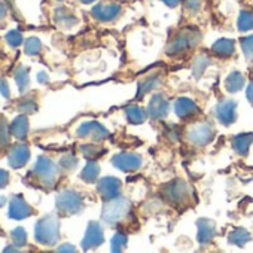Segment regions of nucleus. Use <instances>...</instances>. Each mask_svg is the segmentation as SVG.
I'll return each mask as SVG.
<instances>
[{
    "instance_id": "1",
    "label": "nucleus",
    "mask_w": 253,
    "mask_h": 253,
    "mask_svg": "<svg viewBox=\"0 0 253 253\" xmlns=\"http://www.w3.org/2000/svg\"><path fill=\"white\" fill-rule=\"evenodd\" d=\"M130 201L122 197H116L113 200H109V203L104 206L103 210V220L106 223L115 225L126 217V214L130 213Z\"/></svg>"
},
{
    "instance_id": "2",
    "label": "nucleus",
    "mask_w": 253,
    "mask_h": 253,
    "mask_svg": "<svg viewBox=\"0 0 253 253\" xmlns=\"http://www.w3.org/2000/svg\"><path fill=\"white\" fill-rule=\"evenodd\" d=\"M198 42H200V33H197L195 30H183L171 41V43L167 48V52L173 55L182 54L194 48Z\"/></svg>"
},
{
    "instance_id": "3",
    "label": "nucleus",
    "mask_w": 253,
    "mask_h": 253,
    "mask_svg": "<svg viewBox=\"0 0 253 253\" xmlns=\"http://www.w3.org/2000/svg\"><path fill=\"white\" fill-rule=\"evenodd\" d=\"M163 195L167 201L182 206V204L188 203V200L191 197V191H189V186L183 180H174L164 188Z\"/></svg>"
},
{
    "instance_id": "4",
    "label": "nucleus",
    "mask_w": 253,
    "mask_h": 253,
    "mask_svg": "<svg viewBox=\"0 0 253 253\" xmlns=\"http://www.w3.org/2000/svg\"><path fill=\"white\" fill-rule=\"evenodd\" d=\"M213 136H214V130L209 124H198L192 126L188 133V139L191 140V143L197 146H206L213 140Z\"/></svg>"
},
{
    "instance_id": "5",
    "label": "nucleus",
    "mask_w": 253,
    "mask_h": 253,
    "mask_svg": "<svg viewBox=\"0 0 253 253\" xmlns=\"http://www.w3.org/2000/svg\"><path fill=\"white\" fill-rule=\"evenodd\" d=\"M113 166L122 171H136L142 166V158L137 154H119L113 158Z\"/></svg>"
},
{
    "instance_id": "6",
    "label": "nucleus",
    "mask_w": 253,
    "mask_h": 253,
    "mask_svg": "<svg viewBox=\"0 0 253 253\" xmlns=\"http://www.w3.org/2000/svg\"><path fill=\"white\" fill-rule=\"evenodd\" d=\"M92 15L98 21H113L121 15V6L116 3H100L92 9Z\"/></svg>"
},
{
    "instance_id": "7",
    "label": "nucleus",
    "mask_w": 253,
    "mask_h": 253,
    "mask_svg": "<svg viewBox=\"0 0 253 253\" xmlns=\"http://www.w3.org/2000/svg\"><path fill=\"white\" fill-rule=\"evenodd\" d=\"M121 180L116 177H104L98 183V192L104 200H113L119 197L121 192Z\"/></svg>"
},
{
    "instance_id": "8",
    "label": "nucleus",
    "mask_w": 253,
    "mask_h": 253,
    "mask_svg": "<svg viewBox=\"0 0 253 253\" xmlns=\"http://www.w3.org/2000/svg\"><path fill=\"white\" fill-rule=\"evenodd\" d=\"M216 115L220 124L223 125H231L237 119L235 113V103L231 100H223L217 104L216 107Z\"/></svg>"
},
{
    "instance_id": "9",
    "label": "nucleus",
    "mask_w": 253,
    "mask_h": 253,
    "mask_svg": "<svg viewBox=\"0 0 253 253\" xmlns=\"http://www.w3.org/2000/svg\"><path fill=\"white\" fill-rule=\"evenodd\" d=\"M148 113H149L154 119H163V118H166L167 113H169V101H167L161 94L154 95V98H152L151 103H149Z\"/></svg>"
},
{
    "instance_id": "10",
    "label": "nucleus",
    "mask_w": 253,
    "mask_h": 253,
    "mask_svg": "<svg viewBox=\"0 0 253 253\" xmlns=\"http://www.w3.org/2000/svg\"><path fill=\"white\" fill-rule=\"evenodd\" d=\"M103 240H104V237H103V231H101L100 225L95 222H91L86 229L85 238H84V249L97 247L103 243Z\"/></svg>"
},
{
    "instance_id": "11",
    "label": "nucleus",
    "mask_w": 253,
    "mask_h": 253,
    "mask_svg": "<svg viewBox=\"0 0 253 253\" xmlns=\"http://www.w3.org/2000/svg\"><path fill=\"white\" fill-rule=\"evenodd\" d=\"M79 134L82 137H89L92 140H104L107 137V130L103 128V126L97 122H89V124H85L81 126L79 130Z\"/></svg>"
},
{
    "instance_id": "12",
    "label": "nucleus",
    "mask_w": 253,
    "mask_h": 253,
    "mask_svg": "<svg viewBox=\"0 0 253 253\" xmlns=\"http://www.w3.org/2000/svg\"><path fill=\"white\" fill-rule=\"evenodd\" d=\"M58 206L61 210L73 213V211H79V209L82 207V200L75 192H64L63 195H60Z\"/></svg>"
},
{
    "instance_id": "13",
    "label": "nucleus",
    "mask_w": 253,
    "mask_h": 253,
    "mask_svg": "<svg viewBox=\"0 0 253 253\" xmlns=\"http://www.w3.org/2000/svg\"><path fill=\"white\" fill-rule=\"evenodd\" d=\"M198 112H200L198 106H197L192 100H189V98H186V97H182V98H179V100L176 101V113H177V116L182 118V119L192 118V116L198 115Z\"/></svg>"
},
{
    "instance_id": "14",
    "label": "nucleus",
    "mask_w": 253,
    "mask_h": 253,
    "mask_svg": "<svg viewBox=\"0 0 253 253\" xmlns=\"http://www.w3.org/2000/svg\"><path fill=\"white\" fill-rule=\"evenodd\" d=\"M216 234V225L209 219L198 220V240L201 244H207L213 240Z\"/></svg>"
},
{
    "instance_id": "15",
    "label": "nucleus",
    "mask_w": 253,
    "mask_h": 253,
    "mask_svg": "<svg viewBox=\"0 0 253 253\" xmlns=\"http://www.w3.org/2000/svg\"><path fill=\"white\" fill-rule=\"evenodd\" d=\"M211 51H213L217 57H222V58L231 57V55L234 54V51H235V43H234L231 39H220V41H217V42L213 45Z\"/></svg>"
},
{
    "instance_id": "16",
    "label": "nucleus",
    "mask_w": 253,
    "mask_h": 253,
    "mask_svg": "<svg viewBox=\"0 0 253 253\" xmlns=\"http://www.w3.org/2000/svg\"><path fill=\"white\" fill-rule=\"evenodd\" d=\"M253 143V134L252 133H246V134H240L232 140V148L234 151H237L241 155H246L249 151V146Z\"/></svg>"
},
{
    "instance_id": "17",
    "label": "nucleus",
    "mask_w": 253,
    "mask_h": 253,
    "mask_svg": "<svg viewBox=\"0 0 253 253\" xmlns=\"http://www.w3.org/2000/svg\"><path fill=\"white\" fill-rule=\"evenodd\" d=\"M244 86V76L238 72H232L226 81H225V88L229 91V92H237L240 91L241 88Z\"/></svg>"
},
{
    "instance_id": "18",
    "label": "nucleus",
    "mask_w": 253,
    "mask_h": 253,
    "mask_svg": "<svg viewBox=\"0 0 253 253\" xmlns=\"http://www.w3.org/2000/svg\"><path fill=\"white\" fill-rule=\"evenodd\" d=\"M126 118L130 119V122H133V124H142V122H145V119H146V116H148V113L142 109V107H139V106H130L128 109H126Z\"/></svg>"
},
{
    "instance_id": "19",
    "label": "nucleus",
    "mask_w": 253,
    "mask_h": 253,
    "mask_svg": "<svg viewBox=\"0 0 253 253\" xmlns=\"http://www.w3.org/2000/svg\"><path fill=\"white\" fill-rule=\"evenodd\" d=\"M249 240H250V234L247 231L241 229V228L232 231L231 235H229V243L234 244V246H244Z\"/></svg>"
},
{
    "instance_id": "20",
    "label": "nucleus",
    "mask_w": 253,
    "mask_h": 253,
    "mask_svg": "<svg viewBox=\"0 0 253 253\" xmlns=\"http://www.w3.org/2000/svg\"><path fill=\"white\" fill-rule=\"evenodd\" d=\"M98 173H100V169H98L97 163H92V161H91V163H88L86 167L84 169V171H82V179L86 180V182H94V180H97Z\"/></svg>"
},
{
    "instance_id": "21",
    "label": "nucleus",
    "mask_w": 253,
    "mask_h": 253,
    "mask_svg": "<svg viewBox=\"0 0 253 253\" xmlns=\"http://www.w3.org/2000/svg\"><path fill=\"white\" fill-rule=\"evenodd\" d=\"M238 29L241 32H249L253 29V14L252 12H247V11H243L240 14V18H238Z\"/></svg>"
},
{
    "instance_id": "22",
    "label": "nucleus",
    "mask_w": 253,
    "mask_h": 253,
    "mask_svg": "<svg viewBox=\"0 0 253 253\" xmlns=\"http://www.w3.org/2000/svg\"><path fill=\"white\" fill-rule=\"evenodd\" d=\"M125 246H126V237L122 232H118L112 238V250L113 252H121Z\"/></svg>"
},
{
    "instance_id": "23",
    "label": "nucleus",
    "mask_w": 253,
    "mask_h": 253,
    "mask_svg": "<svg viewBox=\"0 0 253 253\" xmlns=\"http://www.w3.org/2000/svg\"><path fill=\"white\" fill-rule=\"evenodd\" d=\"M241 48L247 58H253V36L244 38L241 41Z\"/></svg>"
},
{
    "instance_id": "24",
    "label": "nucleus",
    "mask_w": 253,
    "mask_h": 253,
    "mask_svg": "<svg viewBox=\"0 0 253 253\" xmlns=\"http://www.w3.org/2000/svg\"><path fill=\"white\" fill-rule=\"evenodd\" d=\"M210 60L207 57H198L195 61H194V72L195 75H200L203 70H206V67L209 66Z\"/></svg>"
},
{
    "instance_id": "25",
    "label": "nucleus",
    "mask_w": 253,
    "mask_h": 253,
    "mask_svg": "<svg viewBox=\"0 0 253 253\" xmlns=\"http://www.w3.org/2000/svg\"><path fill=\"white\" fill-rule=\"evenodd\" d=\"M157 85H158V79H157V78H149V79H145V84L140 86V94H139V95H142V94H146V92L152 91V89H154Z\"/></svg>"
},
{
    "instance_id": "26",
    "label": "nucleus",
    "mask_w": 253,
    "mask_h": 253,
    "mask_svg": "<svg viewBox=\"0 0 253 253\" xmlns=\"http://www.w3.org/2000/svg\"><path fill=\"white\" fill-rule=\"evenodd\" d=\"M185 6H186L188 11L197 12V11H200V8H201V2H200V0H186Z\"/></svg>"
},
{
    "instance_id": "27",
    "label": "nucleus",
    "mask_w": 253,
    "mask_h": 253,
    "mask_svg": "<svg viewBox=\"0 0 253 253\" xmlns=\"http://www.w3.org/2000/svg\"><path fill=\"white\" fill-rule=\"evenodd\" d=\"M247 98H249V101L250 103H253V82L249 85V88H247Z\"/></svg>"
},
{
    "instance_id": "28",
    "label": "nucleus",
    "mask_w": 253,
    "mask_h": 253,
    "mask_svg": "<svg viewBox=\"0 0 253 253\" xmlns=\"http://www.w3.org/2000/svg\"><path fill=\"white\" fill-rule=\"evenodd\" d=\"M163 2H164L167 6H170V8H174V6H177V5H179L180 0H163Z\"/></svg>"
},
{
    "instance_id": "29",
    "label": "nucleus",
    "mask_w": 253,
    "mask_h": 253,
    "mask_svg": "<svg viewBox=\"0 0 253 253\" xmlns=\"http://www.w3.org/2000/svg\"><path fill=\"white\" fill-rule=\"evenodd\" d=\"M84 3H91V2H94V0H82Z\"/></svg>"
}]
</instances>
